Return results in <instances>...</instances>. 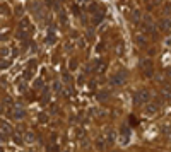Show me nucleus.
<instances>
[{
  "label": "nucleus",
  "mask_w": 171,
  "mask_h": 152,
  "mask_svg": "<svg viewBox=\"0 0 171 152\" xmlns=\"http://www.w3.org/2000/svg\"><path fill=\"white\" fill-rule=\"evenodd\" d=\"M149 97H151V94H149L147 89H139V91L133 94V103H135V104H146V103L149 101Z\"/></svg>",
  "instance_id": "obj_1"
},
{
  "label": "nucleus",
  "mask_w": 171,
  "mask_h": 152,
  "mask_svg": "<svg viewBox=\"0 0 171 152\" xmlns=\"http://www.w3.org/2000/svg\"><path fill=\"white\" fill-rule=\"evenodd\" d=\"M111 84L113 86H116V87H120V86H123V84H127V72H116V74H113L111 75Z\"/></svg>",
  "instance_id": "obj_2"
},
{
  "label": "nucleus",
  "mask_w": 171,
  "mask_h": 152,
  "mask_svg": "<svg viewBox=\"0 0 171 152\" xmlns=\"http://www.w3.org/2000/svg\"><path fill=\"white\" fill-rule=\"evenodd\" d=\"M142 72H144V75L147 79L154 77V63H152V60H144L142 62Z\"/></svg>",
  "instance_id": "obj_3"
},
{
  "label": "nucleus",
  "mask_w": 171,
  "mask_h": 152,
  "mask_svg": "<svg viewBox=\"0 0 171 152\" xmlns=\"http://www.w3.org/2000/svg\"><path fill=\"white\" fill-rule=\"evenodd\" d=\"M146 114H149V116H152V114H156L157 111H159V101L156 99L154 103H146Z\"/></svg>",
  "instance_id": "obj_4"
},
{
  "label": "nucleus",
  "mask_w": 171,
  "mask_h": 152,
  "mask_svg": "<svg viewBox=\"0 0 171 152\" xmlns=\"http://www.w3.org/2000/svg\"><path fill=\"white\" fill-rule=\"evenodd\" d=\"M144 31L149 33L151 36H156V27H154V22L149 16H146V22H144Z\"/></svg>",
  "instance_id": "obj_5"
},
{
  "label": "nucleus",
  "mask_w": 171,
  "mask_h": 152,
  "mask_svg": "<svg viewBox=\"0 0 171 152\" xmlns=\"http://www.w3.org/2000/svg\"><path fill=\"white\" fill-rule=\"evenodd\" d=\"M128 140H130V130H128L127 125H123L122 130H120V142L122 144H128Z\"/></svg>",
  "instance_id": "obj_6"
},
{
  "label": "nucleus",
  "mask_w": 171,
  "mask_h": 152,
  "mask_svg": "<svg viewBox=\"0 0 171 152\" xmlns=\"http://www.w3.org/2000/svg\"><path fill=\"white\" fill-rule=\"evenodd\" d=\"M9 114H10V116H12L14 120H22L26 113H24V110H22L21 106H16V108H12V110L9 111Z\"/></svg>",
  "instance_id": "obj_7"
},
{
  "label": "nucleus",
  "mask_w": 171,
  "mask_h": 152,
  "mask_svg": "<svg viewBox=\"0 0 171 152\" xmlns=\"http://www.w3.org/2000/svg\"><path fill=\"white\" fill-rule=\"evenodd\" d=\"M159 27L163 31H171V19H163L159 22Z\"/></svg>",
  "instance_id": "obj_8"
},
{
  "label": "nucleus",
  "mask_w": 171,
  "mask_h": 152,
  "mask_svg": "<svg viewBox=\"0 0 171 152\" xmlns=\"http://www.w3.org/2000/svg\"><path fill=\"white\" fill-rule=\"evenodd\" d=\"M161 96H163V99L170 101V99H171V87H170V86H164V87H163V91H161Z\"/></svg>",
  "instance_id": "obj_9"
},
{
  "label": "nucleus",
  "mask_w": 171,
  "mask_h": 152,
  "mask_svg": "<svg viewBox=\"0 0 171 152\" xmlns=\"http://www.w3.org/2000/svg\"><path fill=\"white\" fill-rule=\"evenodd\" d=\"M19 29H21V31H24V33H31V24H29V21H27V19H22Z\"/></svg>",
  "instance_id": "obj_10"
},
{
  "label": "nucleus",
  "mask_w": 171,
  "mask_h": 152,
  "mask_svg": "<svg viewBox=\"0 0 171 152\" xmlns=\"http://www.w3.org/2000/svg\"><path fill=\"white\" fill-rule=\"evenodd\" d=\"M96 149H98V151H104V149H106V140H104L103 137H99V138L96 140Z\"/></svg>",
  "instance_id": "obj_11"
},
{
  "label": "nucleus",
  "mask_w": 171,
  "mask_h": 152,
  "mask_svg": "<svg viewBox=\"0 0 171 152\" xmlns=\"http://www.w3.org/2000/svg\"><path fill=\"white\" fill-rule=\"evenodd\" d=\"M140 17H142L140 10H139V9H133L132 10V21L133 22H140Z\"/></svg>",
  "instance_id": "obj_12"
},
{
  "label": "nucleus",
  "mask_w": 171,
  "mask_h": 152,
  "mask_svg": "<svg viewBox=\"0 0 171 152\" xmlns=\"http://www.w3.org/2000/svg\"><path fill=\"white\" fill-rule=\"evenodd\" d=\"M0 128H2L3 133H12V127L9 123H5V121H0Z\"/></svg>",
  "instance_id": "obj_13"
},
{
  "label": "nucleus",
  "mask_w": 171,
  "mask_h": 152,
  "mask_svg": "<svg viewBox=\"0 0 171 152\" xmlns=\"http://www.w3.org/2000/svg\"><path fill=\"white\" fill-rule=\"evenodd\" d=\"M108 96H110L108 91H99L98 92V101H104V99H108Z\"/></svg>",
  "instance_id": "obj_14"
},
{
  "label": "nucleus",
  "mask_w": 171,
  "mask_h": 152,
  "mask_svg": "<svg viewBox=\"0 0 171 152\" xmlns=\"http://www.w3.org/2000/svg\"><path fill=\"white\" fill-rule=\"evenodd\" d=\"M106 142H110V144H113L115 142V133H113V130H108L106 132V138H104Z\"/></svg>",
  "instance_id": "obj_15"
},
{
  "label": "nucleus",
  "mask_w": 171,
  "mask_h": 152,
  "mask_svg": "<svg viewBox=\"0 0 171 152\" xmlns=\"http://www.w3.org/2000/svg\"><path fill=\"white\" fill-rule=\"evenodd\" d=\"M34 138H36V135H34V132H26V142H29V144H33V142H34Z\"/></svg>",
  "instance_id": "obj_16"
},
{
  "label": "nucleus",
  "mask_w": 171,
  "mask_h": 152,
  "mask_svg": "<svg viewBox=\"0 0 171 152\" xmlns=\"http://www.w3.org/2000/svg\"><path fill=\"white\" fill-rule=\"evenodd\" d=\"M46 152H58V145L57 144H50V145L46 147Z\"/></svg>",
  "instance_id": "obj_17"
},
{
  "label": "nucleus",
  "mask_w": 171,
  "mask_h": 152,
  "mask_svg": "<svg viewBox=\"0 0 171 152\" xmlns=\"http://www.w3.org/2000/svg\"><path fill=\"white\" fill-rule=\"evenodd\" d=\"M77 67H79L77 60H76V58H72V60H70V63H69V68H70V70H76Z\"/></svg>",
  "instance_id": "obj_18"
},
{
  "label": "nucleus",
  "mask_w": 171,
  "mask_h": 152,
  "mask_svg": "<svg viewBox=\"0 0 171 152\" xmlns=\"http://www.w3.org/2000/svg\"><path fill=\"white\" fill-rule=\"evenodd\" d=\"M0 12L9 16V14H10V9H9V5H5V3H3V5H0Z\"/></svg>",
  "instance_id": "obj_19"
},
{
  "label": "nucleus",
  "mask_w": 171,
  "mask_h": 152,
  "mask_svg": "<svg viewBox=\"0 0 171 152\" xmlns=\"http://www.w3.org/2000/svg\"><path fill=\"white\" fill-rule=\"evenodd\" d=\"M84 135H86V133H84L82 128H77V130H76V137H77V138H84Z\"/></svg>",
  "instance_id": "obj_20"
},
{
  "label": "nucleus",
  "mask_w": 171,
  "mask_h": 152,
  "mask_svg": "<svg viewBox=\"0 0 171 152\" xmlns=\"http://www.w3.org/2000/svg\"><path fill=\"white\" fill-rule=\"evenodd\" d=\"M137 43H139L140 46H146V45H147V41H146V38H142V36H137Z\"/></svg>",
  "instance_id": "obj_21"
},
{
  "label": "nucleus",
  "mask_w": 171,
  "mask_h": 152,
  "mask_svg": "<svg viewBox=\"0 0 171 152\" xmlns=\"http://www.w3.org/2000/svg\"><path fill=\"white\" fill-rule=\"evenodd\" d=\"M34 89H43V80H41V79H38V80L34 82Z\"/></svg>",
  "instance_id": "obj_22"
},
{
  "label": "nucleus",
  "mask_w": 171,
  "mask_h": 152,
  "mask_svg": "<svg viewBox=\"0 0 171 152\" xmlns=\"http://www.w3.org/2000/svg\"><path fill=\"white\" fill-rule=\"evenodd\" d=\"M39 121H41V123H46V121H48V116H46L45 113H41L39 114Z\"/></svg>",
  "instance_id": "obj_23"
},
{
  "label": "nucleus",
  "mask_w": 171,
  "mask_h": 152,
  "mask_svg": "<svg viewBox=\"0 0 171 152\" xmlns=\"http://www.w3.org/2000/svg\"><path fill=\"white\" fill-rule=\"evenodd\" d=\"M19 91H21V92H24V91H26V80L19 82Z\"/></svg>",
  "instance_id": "obj_24"
},
{
  "label": "nucleus",
  "mask_w": 171,
  "mask_h": 152,
  "mask_svg": "<svg viewBox=\"0 0 171 152\" xmlns=\"http://www.w3.org/2000/svg\"><path fill=\"white\" fill-rule=\"evenodd\" d=\"M14 142L16 144H22V137L21 135H14Z\"/></svg>",
  "instance_id": "obj_25"
},
{
  "label": "nucleus",
  "mask_w": 171,
  "mask_h": 152,
  "mask_svg": "<svg viewBox=\"0 0 171 152\" xmlns=\"http://www.w3.org/2000/svg\"><path fill=\"white\" fill-rule=\"evenodd\" d=\"M53 89H55V91H60V82H58V80L53 82Z\"/></svg>",
  "instance_id": "obj_26"
},
{
  "label": "nucleus",
  "mask_w": 171,
  "mask_h": 152,
  "mask_svg": "<svg viewBox=\"0 0 171 152\" xmlns=\"http://www.w3.org/2000/svg\"><path fill=\"white\" fill-rule=\"evenodd\" d=\"M22 12H24V9H22V7H17V10H16V14H17V16H22Z\"/></svg>",
  "instance_id": "obj_27"
},
{
  "label": "nucleus",
  "mask_w": 171,
  "mask_h": 152,
  "mask_svg": "<svg viewBox=\"0 0 171 152\" xmlns=\"http://www.w3.org/2000/svg\"><path fill=\"white\" fill-rule=\"evenodd\" d=\"M0 55H2V57H5V55H9V50H2V51H0Z\"/></svg>",
  "instance_id": "obj_28"
},
{
  "label": "nucleus",
  "mask_w": 171,
  "mask_h": 152,
  "mask_svg": "<svg viewBox=\"0 0 171 152\" xmlns=\"http://www.w3.org/2000/svg\"><path fill=\"white\" fill-rule=\"evenodd\" d=\"M89 87H91V89H96V82H89Z\"/></svg>",
  "instance_id": "obj_29"
},
{
  "label": "nucleus",
  "mask_w": 171,
  "mask_h": 152,
  "mask_svg": "<svg viewBox=\"0 0 171 152\" xmlns=\"http://www.w3.org/2000/svg\"><path fill=\"white\" fill-rule=\"evenodd\" d=\"M46 3H48V5H52V3H53V0H46Z\"/></svg>",
  "instance_id": "obj_30"
},
{
  "label": "nucleus",
  "mask_w": 171,
  "mask_h": 152,
  "mask_svg": "<svg viewBox=\"0 0 171 152\" xmlns=\"http://www.w3.org/2000/svg\"><path fill=\"white\" fill-rule=\"evenodd\" d=\"M168 75H170V77H171V68H168Z\"/></svg>",
  "instance_id": "obj_31"
},
{
  "label": "nucleus",
  "mask_w": 171,
  "mask_h": 152,
  "mask_svg": "<svg viewBox=\"0 0 171 152\" xmlns=\"http://www.w3.org/2000/svg\"><path fill=\"white\" fill-rule=\"evenodd\" d=\"M62 152H70V151H69V149H63V151H62Z\"/></svg>",
  "instance_id": "obj_32"
},
{
  "label": "nucleus",
  "mask_w": 171,
  "mask_h": 152,
  "mask_svg": "<svg viewBox=\"0 0 171 152\" xmlns=\"http://www.w3.org/2000/svg\"><path fill=\"white\" fill-rule=\"evenodd\" d=\"M0 152H3V147H0Z\"/></svg>",
  "instance_id": "obj_33"
},
{
  "label": "nucleus",
  "mask_w": 171,
  "mask_h": 152,
  "mask_svg": "<svg viewBox=\"0 0 171 152\" xmlns=\"http://www.w3.org/2000/svg\"><path fill=\"white\" fill-rule=\"evenodd\" d=\"M111 152H118V151H111Z\"/></svg>",
  "instance_id": "obj_34"
},
{
  "label": "nucleus",
  "mask_w": 171,
  "mask_h": 152,
  "mask_svg": "<svg viewBox=\"0 0 171 152\" xmlns=\"http://www.w3.org/2000/svg\"><path fill=\"white\" fill-rule=\"evenodd\" d=\"M58 2H63V0H58Z\"/></svg>",
  "instance_id": "obj_35"
},
{
  "label": "nucleus",
  "mask_w": 171,
  "mask_h": 152,
  "mask_svg": "<svg viewBox=\"0 0 171 152\" xmlns=\"http://www.w3.org/2000/svg\"><path fill=\"white\" fill-rule=\"evenodd\" d=\"M170 9H171V5H170Z\"/></svg>",
  "instance_id": "obj_36"
}]
</instances>
